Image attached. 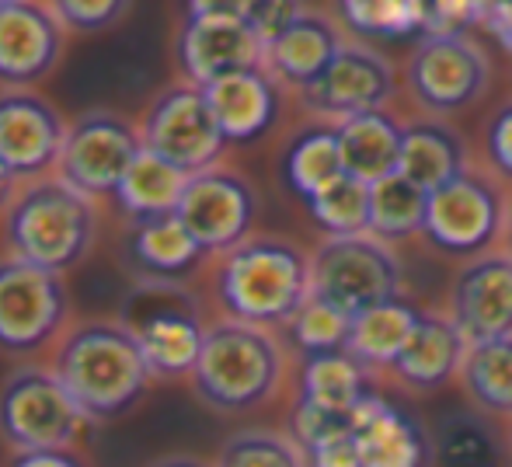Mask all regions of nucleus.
Here are the masks:
<instances>
[{"mask_svg":"<svg viewBox=\"0 0 512 467\" xmlns=\"http://www.w3.org/2000/svg\"><path fill=\"white\" fill-rule=\"evenodd\" d=\"M49 370L95 426L129 415L154 384L140 342L119 318L74 321L49 352Z\"/></svg>","mask_w":512,"mask_h":467,"instance_id":"1","label":"nucleus"},{"mask_svg":"<svg viewBox=\"0 0 512 467\" xmlns=\"http://www.w3.org/2000/svg\"><path fill=\"white\" fill-rule=\"evenodd\" d=\"M102 234L98 199L77 192L60 175H42L21 182L0 217L4 255L39 265L56 276L84 265Z\"/></svg>","mask_w":512,"mask_h":467,"instance_id":"2","label":"nucleus"},{"mask_svg":"<svg viewBox=\"0 0 512 467\" xmlns=\"http://www.w3.org/2000/svg\"><path fill=\"white\" fill-rule=\"evenodd\" d=\"M209 283L223 318L258 328L290 325L310 300V255L286 237L251 234L216 255Z\"/></svg>","mask_w":512,"mask_h":467,"instance_id":"3","label":"nucleus"},{"mask_svg":"<svg viewBox=\"0 0 512 467\" xmlns=\"http://www.w3.org/2000/svg\"><path fill=\"white\" fill-rule=\"evenodd\" d=\"M283 380V349L269 328L244 321H213L203 356L192 370V391L213 412L237 415L265 405Z\"/></svg>","mask_w":512,"mask_h":467,"instance_id":"4","label":"nucleus"},{"mask_svg":"<svg viewBox=\"0 0 512 467\" xmlns=\"http://www.w3.org/2000/svg\"><path fill=\"white\" fill-rule=\"evenodd\" d=\"M122 325L136 335L154 380L192 377L206 342L199 300L185 283H136L126 297Z\"/></svg>","mask_w":512,"mask_h":467,"instance_id":"5","label":"nucleus"},{"mask_svg":"<svg viewBox=\"0 0 512 467\" xmlns=\"http://www.w3.org/2000/svg\"><path fill=\"white\" fill-rule=\"evenodd\" d=\"M88 426L49 363H18L0 380V443L11 454L77 447Z\"/></svg>","mask_w":512,"mask_h":467,"instance_id":"6","label":"nucleus"},{"mask_svg":"<svg viewBox=\"0 0 512 467\" xmlns=\"http://www.w3.org/2000/svg\"><path fill=\"white\" fill-rule=\"evenodd\" d=\"M70 318V290L63 276L0 255V356L28 359L53 352Z\"/></svg>","mask_w":512,"mask_h":467,"instance_id":"7","label":"nucleus"},{"mask_svg":"<svg viewBox=\"0 0 512 467\" xmlns=\"http://www.w3.org/2000/svg\"><path fill=\"white\" fill-rule=\"evenodd\" d=\"M401 262L373 234L328 237L310 255V297L338 307L345 318L398 300Z\"/></svg>","mask_w":512,"mask_h":467,"instance_id":"8","label":"nucleus"},{"mask_svg":"<svg viewBox=\"0 0 512 467\" xmlns=\"http://www.w3.org/2000/svg\"><path fill=\"white\" fill-rule=\"evenodd\" d=\"M136 126H140L143 150L164 157L185 175L216 168L227 150V136L213 116L206 88L182 81V77L150 98Z\"/></svg>","mask_w":512,"mask_h":467,"instance_id":"9","label":"nucleus"},{"mask_svg":"<svg viewBox=\"0 0 512 467\" xmlns=\"http://www.w3.org/2000/svg\"><path fill=\"white\" fill-rule=\"evenodd\" d=\"M143 140L136 119L115 109H88L70 119L56 175L91 199L115 196L129 164L140 157Z\"/></svg>","mask_w":512,"mask_h":467,"instance_id":"10","label":"nucleus"},{"mask_svg":"<svg viewBox=\"0 0 512 467\" xmlns=\"http://www.w3.org/2000/svg\"><path fill=\"white\" fill-rule=\"evenodd\" d=\"M405 84L425 112H460L488 88V56L471 35H425L408 56Z\"/></svg>","mask_w":512,"mask_h":467,"instance_id":"11","label":"nucleus"},{"mask_svg":"<svg viewBox=\"0 0 512 467\" xmlns=\"http://www.w3.org/2000/svg\"><path fill=\"white\" fill-rule=\"evenodd\" d=\"M175 217L196 237L199 248L216 258L251 237L258 217L255 185L241 171L216 164L199 175H189Z\"/></svg>","mask_w":512,"mask_h":467,"instance_id":"12","label":"nucleus"},{"mask_svg":"<svg viewBox=\"0 0 512 467\" xmlns=\"http://www.w3.org/2000/svg\"><path fill=\"white\" fill-rule=\"evenodd\" d=\"M506 196L481 171H460L436 192H429L425 237L450 255H481L506 231Z\"/></svg>","mask_w":512,"mask_h":467,"instance_id":"13","label":"nucleus"},{"mask_svg":"<svg viewBox=\"0 0 512 467\" xmlns=\"http://www.w3.org/2000/svg\"><path fill=\"white\" fill-rule=\"evenodd\" d=\"M70 119L35 88L0 91V164L18 182L53 175Z\"/></svg>","mask_w":512,"mask_h":467,"instance_id":"14","label":"nucleus"},{"mask_svg":"<svg viewBox=\"0 0 512 467\" xmlns=\"http://www.w3.org/2000/svg\"><path fill=\"white\" fill-rule=\"evenodd\" d=\"M70 32L46 0H14L0 7V91L39 88L56 74Z\"/></svg>","mask_w":512,"mask_h":467,"instance_id":"15","label":"nucleus"},{"mask_svg":"<svg viewBox=\"0 0 512 467\" xmlns=\"http://www.w3.org/2000/svg\"><path fill=\"white\" fill-rule=\"evenodd\" d=\"M175 63L182 81L209 88L230 74L265 67V46L241 18H182Z\"/></svg>","mask_w":512,"mask_h":467,"instance_id":"16","label":"nucleus"},{"mask_svg":"<svg viewBox=\"0 0 512 467\" xmlns=\"http://www.w3.org/2000/svg\"><path fill=\"white\" fill-rule=\"evenodd\" d=\"M450 321L467 346L512 335V255L481 251L464 265L450 290Z\"/></svg>","mask_w":512,"mask_h":467,"instance_id":"17","label":"nucleus"},{"mask_svg":"<svg viewBox=\"0 0 512 467\" xmlns=\"http://www.w3.org/2000/svg\"><path fill=\"white\" fill-rule=\"evenodd\" d=\"M394 95V70L380 53L356 42H345L342 53L328 63L314 84L300 91L304 105L317 116L328 119H352L363 112H377Z\"/></svg>","mask_w":512,"mask_h":467,"instance_id":"18","label":"nucleus"},{"mask_svg":"<svg viewBox=\"0 0 512 467\" xmlns=\"http://www.w3.org/2000/svg\"><path fill=\"white\" fill-rule=\"evenodd\" d=\"M119 255L136 283H185L209 258L175 213L154 220H129Z\"/></svg>","mask_w":512,"mask_h":467,"instance_id":"19","label":"nucleus"},{"mask_svg":"<svg viewBox=\"0 0 512 467\" xmlns=\"http://www.w3.org/2000/svg\"><path fill=\"white\" fill-rule=\"evenodd\" d=\"M363 467H425L429 464V436L411 415L398 412L391 401L370 398L356 408L352 419Z\"/></svg>","mask_w":512,"mask_h":467,"instance_id":"20","label":"nucleus"},{"mask_svg":"<svg viewBox=\"0 0 512 467\" xmlns=\"http://www.w3.org/2000/svg\"><path fill=\"white\" fill-rule=\"evenodd\" d=\"M342 28L321 11H304L269 49H265V70L279 84L304 91L328 70V63L342 53Z\"/></svg>","mask_w":512,"mask_h":467,"instance_id":"21","label":"nucleus"},{"mask_svg":"<svg viewBox=\"0 0 512 467\" xmlns=\"http://www.w3.org/2000/svg\"><path fill=\"white\" fill-rule=\"evenodd\" d=\"M206 98L227 143H251L269 133L279 116V81L265 67L241 70L209 84Z\"/></svg>","mask_w":512,"mask_h":467,"instance_id":"22","label":"nucleus"},{"mask_svg":"<svg viewBox=\"0 0 512 467\" xmlns=\"http://www.w3.org/2000/svg\"><path fill=\"white\" fill-rule=\"evenodd\" d=\"M464 356L467 339L460 335V328L443 314H422L408 346L401 349V356L391 366L408 387L436 391L464 366Z\"/></svg>","mask_w":512,"mask_h":467,"instance_id":"23","label":"nucleus"},{"mask_svg":"<svg viewBox=\"0 0 512 467\" xmlns=\"http://www.w3.org/2000/svg\"><path fill=\"white\" fill-rule=\"evenodd\" d=\"M338 147H342V164L349 175L363 178L366 185H377L384 178L398 175L401 143H405V126L384 109L363 112L338 122Z\"/></svg>","mask_w":512,"mask_h":467,"instance_id":"24","label":"nucleus"},{"mask_svg":"<svg viewBox=\"0 0 512 467\" xmlns=\"http://www.w3.org/2000/svg\"><path fill=\"white\" fill-rule=\"evenodd\" d=\"M460 171H467V150L457 129H450L446 122L436 119L405 126L398 175H405L418 189L436 192L439 185L457 178Z\"/></svg>","mask_w":512,"mask_h":467,"instance_id":"25","label":"nucleus"},{"mask_svg":"<svg viewBox=\"0 0 512 467\" xmlns=\"http://www.w3.org/2000/svg\"><path fill=\"white\" fill-rule=\"evenodd\" d=\"M370 394L373 391L366 380V366L345 349L307 356L304 370H300V401L321 408V412L352 419Z\"/></svg>","mask_w":512,"mask_h":467,"instance_id":"26","label":"nucleus"},{"mask_svg":"<svg viewBox=\"0 0 512 467\" xmlns=\"http://www.w3.org/2000/svg\"><path fill=\"white\" fill-rule=\"evenodd\" d=\"M189 182L185 171H178L175 164H168L164 157L140 150L133 164H129L126 178L115 189V203L126 213V220H154V217H168L178 210V199L182 189Z\"/></svg>","mask_w":512,"mask_h":467,"instance_id":"27","label":"nucleus"},{"mask_svg":"<svg viewBox=\"0 0 512 467\" xmlns=\"http://www.w3.org/2000/svg\"><path fill=\"white\" fill-rule=\"evenodd\" d=\"M418 318L422 314L415 307H408L405 300L370 307L359 318H352L345 352H352L363 366H391L401 356V349L408 346Z\"/></svg>","mask_w":512,"mask_h":467,"instance_id":"28","label":"nucleus"},{"mask_svg":"<svg viewBox=\"0 0 512 467\" xmlns=\"http://www.w3.org/2000/svg\"><path fill=\"white\" fill-rule=\"evenodd\" d=\"M464 387L485 412L512 415V335L509 339L467 346L460 366Z\"/></svg>","mask_w":512,"mask_h":467,"instance_id":"29","label":"nucleus"},{"mask_svg":"<svg viewBox=\"0 0 512 467\" xmlns=\"http://www.w3.org/2000/svg\"><path fill=\"white\" fill-rule=\"evenodd\" d=\"M429 192L408 182L405 175H391L373 185L370 192V234L380 241H401L425 231Z\"/></svg>","mask_w":512,"mask_h":467,"instance_id":"30","label":"nucleus"},{"mask_svg":"<svg viewBox=\"0 0 512 467\" xmlns=\"http://www.w3.org/2000/svg\"><path fill=\"white\" fill-rule=\"evenodd\" d=\"M342 175L345 164L342 147H338V129H307L286 150V182L304 203Z\"/></svg>","mask_w":512,"mask_h":467,"instance_id":"31","label":"nucleus"},{"mask_svg":"<svg viewBox=\"0 0 512 467\" xmlns=\"http://www.w3.org/2000/svg\"><path fill=\"white\" fill-rule=\"evenodd\" d=\"M370 192L373 185H366L363 178L349 175L335 178L331 185H324L321 192L307 199V210L314 217V224L328 237H352V234H370Z\"/></svg>","mask_w":512,"mask_h":467,"instance_id":"32","label":"nucleus"},{"mask_svg":"<svg viewBox=\"0 0 512 467\" xmlns=\"http://www.w3.org/2000/svg\"><path fill=\"white\" fill-rule=\"evenodd\" d=\"M216 467H307V461L304 450L286 436L265 433V429H244L220 447Z\"/></svg>","mask_w":512,"mask_h":467,"instance_id":"33","label":"nucleus"},{"mask_svg":"<svg viewBox=\"0 0 512 467\" xmlns=\"http://www.w3.org/2000/svg\"><path fill=\"white\" fill-rule=\"evenodd\" d=\"M342 14L363 35H408L425 28V0H338Z\"/></svg>","mask_w":512,"mask_h":467,"instance_id":"34","label":"nucleus"},{"mask_svg":"<svg viewBox=\"0 0 512 467\" xmlns=\"http://www.w3.org/2000/svg\"><path fill=\"white\" fill-rule=\"evenodd\" d=\"M290 335L307 356H321V352H342L349 342L352 318H345L338 307L324 304V300L310 297L297 311V318L290 321Z\"/></svg>","mask_w":512,"mask_h":467,"instance_id":"35","label":"nucleus"},{"mask_svg":"<svg viewBox=\"0 0 512 467\" xmlns=\"http://www.w3.org/2000/svg\"><path fill=\"white\" fill-rule=\"evenodd\" d=\"M70 35H102L129 14L133 0H46Z\"/></svg>","mask_w":512,"mask_h":467,"instance_id":"36","label":"nucleus"},{"mask_svg":"<svg viewBox=\"0 0 512 467\" xmlns=\"http://www.w3.org/2000/svg\"><path fill=\"white\" fill-rule=\"evenodd\" d=\"M304 11H307L304 0H251L244 21H248L251 32L262 39V46L269 49Z\"/></svg>","mask_w":512,"mask_h":467,"instance_id":"37","label":"nucleus"},{"mask_svg":"<svg viewBox=\"0 0 512 467\" xmlns=\"http://www.w3.org/2000/svg\"><path fill=\"white\" fill-rule=\"evenodd\" d=\"M488 0H425V35L464 32L471 21L485 18Z\"/></svg>","mask_w":512,"mask_h":467,"instance_id":"38","label":"nucleus"},{"mask_svg":"<svg viewBox=\"0 0 512 467\" xmlns=\"http://www.w3.org/2000/svg\"><path fill=\"white\" fill-rule=\"evenodd\" d=\"M485 150L492 168L499 171L506 182H512V102L502 105L485 129Z\"/></svg>","mask_w":512,"mask_h":467,"instance_id":"39","label":"nucleus"},{"mask_svg":"<svg viewBox=\"0 0 512 467\" xmlns=\"http://www.w3.org/2000/svg\"><path fill=\"white\" fill-rule=\"evenodd\" d=\"M304 454H307L310 467H363V457H359L352 426L342 429V433H335V436H328V440H321L317 447L304 450Z\"/></svg>","mask_w":512,"mask_h":467,"instance_id":"40","label":"nucleus"},{"mask_svg":"<svg viewBox=\"0 0 512 467\" xmlns=\"http://www.w3.org/2000/svg\"><path fill=\"white\" fill-rule=\"evenodd\" d=\"M4 467H95L81 447H56V450H28V454H11Z\"/></svg>","mask_w":512,"mask_h":467,"instance_id":"41","label":"nucleus"},{"mask_svg":"<svg viewBox=\"0 0 512 467\" xmlns=\"http://www.w3.org/2000/svg\"><path fill=\"white\" fill-rule=\"evenodd\" d=\"M182 18H241L248 14L251 0H178Z\"/></svg>","mask_w":512,"mask_h":467,"instance_id":"42","label":"nucleus"},{"mask_svg":"<svg viewBox=\"0 0 512 467\" xmlns=\"http://www.w3.org/2000/svg\"><path fill=\"white\" fill-rule=\"evenodd\" d=\"M485 18L495 28V35L502 39V46L512 49V0H488Z\"/></svg>","mask_w":512,"mask_h":467,"instance_id":"43","label":"nucleus"},{"mask_svg":"<svg viewBox=\"0 0 512 467\" xmlns=\"http://www.w3.org/2000/svg\"><path fill=\"white\" fill-rule=\"evenodd\" d=\"M18 178L11 175V171L4 168V164H0V217H4V210H7V203H11L14 199V192H18Z\"/></svg>","mask_w":512,"mask_h":467,"instance_id":"44","label":"nucleus"},{"mask_svg":"<svg viewBox=\"0 0 512 467\" xmlns=\"http://www.w3.org/2000/svg\"><path fill=\"white\" fill-rule=\"evenodd\" d=\"M150 467H216V464H206L203 457H192V454H171V457H161Z\"/></svg>","mask_w":512,"mask_h":467,"instance_id":"45","label":"nucleus"},{"mask_svg":"<svg viewBox=\"0 0 512 467\" xmlns=\"http://www.w3.org/2000/svg\"><path fill=\"white\" fill-rule=\"evenodd\" d=\"M506 244H509V255H512V199L506 206Z\"/></svg>","mask_w":512,"mask_h":467,"instance_id":"46","label":"nucleus"},{"mask_svg":"<svg viewBox=\"0 0 512 467\" xmlns=\"http://www.w3.org/2000/svg\"><path fill=\"white\" fill-rule=\"evenodd\" d=\"M4 4H14V0H0V7H4Z\"/></svg>","mask_w":512,"mask_h":467,"instance_id":"47","label":"nucleus"}]
</instances>
